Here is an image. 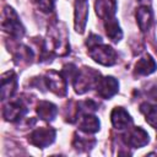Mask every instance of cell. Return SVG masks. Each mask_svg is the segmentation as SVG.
<instances>
[{
	"label": "cell",
	"instance_id": "21",
	"mask_svg": "<svg viewBox=\"0 0 157 157\" xmlns=\"http://www.w3.org/2000/svg\"><path fill=\"white\" fill-rule=\"evenodd\" d=\"M140 110L144 113V115L146 118V121L151 126L157 128V105L145 102L140 105Z\"/></svg>",
	"mask_w": 157,
	"mask_h": 157
},
{
	"label": "cell",
	"instance_id": "22",
	"mask_svg": "<svg viewBox=\"0 0 157 157\" xmlns=\"http://www.w3.org/2000/svg\"><path fill=\"white\" fill-rule=\"evenodd\" d=\"M33 4L36 5V7L38 10H40L42 12H50L54 9V4L55 0H32Z\"/></svg>",
	"mask_w": 157,
	"mask_h": 157
},
{
	"label": "cell",
	"instance_id": "16",
	"mask_svg": "<svg viewBox=\"0 0 157 157\" xmlns=\"http://www.w3.org/2000/svg\"><path fill=\"white\" fill-rule=\"evenodd\" d=\"M38 117L42 119V120H45V121H52L56 114H58V108L55 104H53L52 102H48V101H40L37 105V109H36Z\"/></svg>",
	"mask_w": 157,
	"mask_h": 157
},
{
	"label": "cell",
	"instance_id": "17",
	"mask_svg": "<svg viewBox=\"0 0 157 157\" xmlns=\"http://www.w3.org/2000/svg\"><path fill=\"white\" fill-rule=\"evenodd\" d=\"M78 129L86 134H93L99 130V120L91 113H85L78 123Z\"/></svg>",
	"mask_w": 157,
	"mask_h": 157
},
{
	"label": "cell",
	"instance_id": "7",
	"mask_svg": "<svg viewBox=\"0 0 157 157\" xmlns=\"http://www.w3.org/2000/svg\"><path fill=\"white\" fill-rule=\"evenodd\" d=\"M124 144L129 147L132 148H139L142 147L145 145H147L148 142V134L140 126H135L128 130V132H125L121 136Z\"/></svg>",
	"mask_w": 157,
	"mask_h": 157
},
{
	"label": "cell",
	"instance_id": "14",
	"mask_svg": "<svg viewBox=\"0 0 157 157\" xmlns=\"http://www.w3.org/2000/svg\"><path fill=\"white\" fill-rule=\"evenodd\" d=\"M156 69H157V64H156L155 59L150 54H145L135 64L134 74L137 76H146V75L152 74Z\"/></svg>",
	"mask_w": 157,
	"mask_h": 157
},
{
	"label": "cell",
	"instance_id": "11",
	"mask_svg": "<svg viewBox=\"0 0 157 157\" xmlns=\"http://www.w3.org/2000/svg\"><path fill=\"white\" fill-rule=\"evenodd\" d=\"M17 90V76L13 71H7L1 76V99H9Z\"/></svg>",
	"mask_w": 157,
	"mask_h": 157
},
{
	"label": "cell",
	"instance_id": "18",
	"mask_svg": "<svg viewBox=\"0 0 157 157\" xmlns=\"http://www.w3.org/2000/svg\"><path fill=\"white\" fill-rule=\"evenodd\" d=\"M16 50L13 52V59L17 65H28L32 63L33 59V52L31 48L23 45V44H17Z\"/></svg>",
	"mask_w": 157,
	"mask_h": 157
},
{
	"label": "cell",
	"instance_id": "9",
	"mask_svg": "<svg viewBox=\"0 0 157 157\" xmlns=\"http://www.w3.org/2000/svg\"><path fill=\"white\" fill-rule=\"evenodd\" d=\"M118 87H119V82L113 77V76H105L99 78L96 88H97V93L101 98H110L113 97L117 92H118Z\"/></svg>",
	"mask_w": 157,
	"mask_h": 157
},
{
	"label": "cell",
	"instance_id": "13",
	"mask_svg": "<svg viewBox=\"0 0 157 157\" xmlns=\"http://www.w3.org/2000/svg\"><path fill=\"white\" fill-rule=\"evenodd\" d=\"M110 120H112L113 126L115 129H118V130L126 129L132 123L129 113L124 108H121V107H115L112 110V113H110Z\"/></svg>",
	"mask_w": 157,
	"mask_h": 157
},
{
	"label": "cell",
	"instance_id": "12",
	"mask_svg": "<svg viewBox=\"0 0 157 157\" xmlns=\"http://www.w3.org/2000/svg\"><path fill=\"white\" fill-rule=\"evenodd\" d=\"M94 7L97 16L103 21L115 18L114 15L117 12V0H96Z\"/></svg>",
	"mask_w": 157,
	"mask_h": 157
},
{
	"label": "cell",
	"instance_id": "3",
	"mask_svg": "<svg viewBox=\"0 0 157 157\" xmlns=\"http://www.w3.org/2000/svg\"><path fill=\"white\" fill-rule=\"evenodd\" d=\"M1 27L5 32H7L11 37H13L16 39L23 37V34H25V27L22 26L17 13L10 6H6L2 11Z\"/></svg>",
	"mask_w": 157,
	"mask_h": 157
},
{
	"label": "cell",
	"instance_id": "19",
	"mask_svg": "<svg viewBox=\"0 0 157 157\" xmlns=\"http://www.w3.org/2000/svg\"><path fill=\"white\" fill-rule=\"evenodd\" d=\"M104 28H105V33L108 36V38L114 42V43H118L121 37H123V32L119 27V23L115 18H112V20H108V21H104Z\"/></svg>",
	"mask_w": 157,
	"mask_h": 157
},
{
	"label": "cell",
	"instance_id": "8",
	"mask_svg": "<svg viewBox=\"0 0 157 157\" xmlns=\"http://www.w3.org/2000/svg\"><path fill=\"white\" fill-rule=\"evenodd\" d=\"M27 112V105L25 101L17 98L15 101H10L9 103L4 104L2 108V117L9 121H17L20 120Z\"/></svg>",
	"mask_w": 157,
	"mask_h": 157
},
{
	"label": "cell",
	"instance_id": "4",
	"mask_svg": "<svg viewBox=\"0 0 157 157\" xmlns=\"http://www.w3.org/2000/svg\"><path fill=\"white\" fill-rule=\"evenodd\" d=\"M88 55L96 63L104 65V66H112L118 60L117 52L112 47L103 44V43H98L96 45L88 47Z\"/></svg>",
	"mask_w": 157,
	"mask_h": 157
},
{
	"label": "cell",
	"instance_id": "2",
	"mask_svg": "<svg viewBox=\"0 0 157 157\" xmlns=\"http://www.w3.org/2000/svg\"><path fill=\"white\" fill-rule=\"evenodd\" d=\"M99 78H101L99 71H97L92 67L85 66L82 69H78L75 77L72 78L75 92L78 94H82V93L90 91L93 86H97Z\"/></svg>",
	"mask_w": 157,
	"mask_h": 157
},
{
	"label": "cell",
	"instance_id": "5",
	"mask_svg": "<svg viewBox=\"0 0 157 157\" xmlns=\"http://www.w3.org/2000/svg\"><path fill=\"white\" fill-rule=\"evenodd\" d=\"M44 85L48 90L54 92L56 96L64 97L66 94V77L55 70H49L43 77Z\"/></svg>",
	"mask_w": 157,
	"mask_h": 157
},
{
	"label": "cell",
	"instance_id": "1",
	"mask_svg": "<svg viewBox=\"0 0 157 157\" xmlns=\"http://www.w3.org/2000/svg\"><path fill=\"white\" fill-rule=\"evenodd\" d=\"M40 60H50L53 55H66L70 52L69 36L64 23L54 21L50 23L47 39L42 47Z\"/></svg>",
	"mask_w": 157,
	"mask_h": 157
},
{
	"label": "cell",
	"instance_id": "20",
	"mask_svg": "<svg viewBox=\"0 0 157 157\" xmlns=\"http://www.w3.org/2000/svg\"><path fill=\"white\" fill-rule=\"evenodd\" d=\"M96 144V139L86 136V135H81L78 132L74 134V140H72V146L78 150V151H87L90 148H92Z\"/></svg>",
	"mask_w": 157,
	"mask_h": 157
},
{
	"label": "cell",
	"instance_id": "10",
	"mask_svg": "<svg viewBox=\"0 0 157 157\" xmlns=\"http://www.w3.org/2000/svg\"><path fill=\"white\" fill-rule=\"evenodd\" d=\"M88 17V2L87 0L75 1V29L78 33H83Z\"/></svg>",
	"mask_w": 157,
	"mask_h": 157
},
{
	"label": "cell",
	"instance_id": "15",
	"mask_svg": "<svg viewBox=\"0 0 157 157\" xmlns=\"http://www.w3.org/2000/svg\"><path fill=\"white\" fill-rule=\"evenodd\" d=\"M136 21L139 25V28L142 32L148 31V28L152 25L153 21V15H152V10L150 6L147 5H141L140 7L136 9Z\"/></svg>",
	"mask_w": 157,
	"mask_h": 157
},
{
	"label": "cell",
	"instance_id": "6",
	"mask_svg": "<svg viewBox=\"0 0 157 157\" xmlns=\"http://www.w3.org/2000/svg\"><path fill=\"white\" fill-rule=\"evenodd\" d=\"M55 134L56 132L53 128H48V126L37 128L29 134L28 141L31 145H33L36 147L44 148V147L49 146L50 144H53V141L55 140Z\"/></svg>",
	"mask_w": 157,
	"mask_h": 157
}]
</instances>
